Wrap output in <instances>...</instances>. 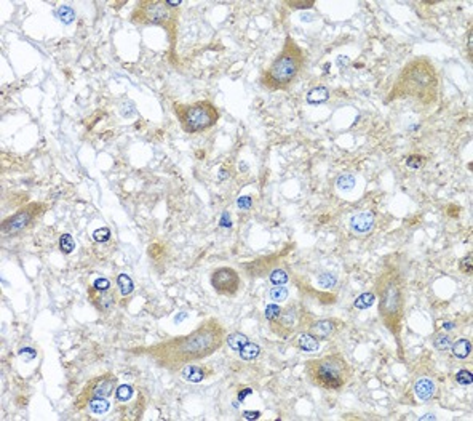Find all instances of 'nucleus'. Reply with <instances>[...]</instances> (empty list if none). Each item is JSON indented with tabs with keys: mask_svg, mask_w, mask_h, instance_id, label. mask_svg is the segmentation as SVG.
Instances as JSON below:
<instances>
[{
	"mask_svg": "<svg viewBox=\"0 0 473 421\" xmlns=\"http://www.w3.org/2000/svg\"><path fill=\"white\" fill-rule=\"evenodd\" d=\"M225 327L216 317L202 320L190 333L168 338L150 346L131 349L133 356L147 357L159 369L171 373L181 372L189 364H195L216 354L225 343Z\"/></svg>",
	"mask_w": 473,
	"mask_h": 421,
	"instance_id": "obj_1",
	"label": "nucleus"
},
{
	"mask_svg": "<svg viewBox=\"0 0 473 421\" xmlns=\"http://www.w3.org/2000/svg\"><path fill=\"white\" fill-rule=\"evenodd\" d=\"M397 255L388 256L382 266L380 272L374 282V297L377 300V312L382 325L397 343L398 356L403 359V325H405V312H406V298H408V280L400 261L395 259Z\"/></svg>",
	"mask_w": 473,
	"mask_h": 421,
	"instance_id": "obj_2",
	"label": "nucleus"
},
{
	"mask_svg": "<svg viewBox=\"0 0 473 421\" xmlns=\"http://www.w3.org/2000/svg\"><path fill=\"white\" fill-rule=\"evenodd\" d=\"M441 80L438 69L425 56H417L408 61L390 88L385 103L406 100L422 107H432L440 96Z\"/></svg>",
	"mask_w": 473,
	"mask_h": 421,
	"instance_id": "obj_3",
	"label": "nucleus"
},
{
	"mask_svg": "<svg viewBox=\"0 0 473 421\" xmlns=\"http://www.w3.org/2000/svg\"><path fill=\"white\" fill-rule=\"evenodd\" d=\"M305 67V55L299 43L286 35L283 47L261 74L259 82L270 92H285L294 85Z\"/></svg>",
	"mask_w": 473,
	"mask_h": 421,
	"instance_id": "obj_4",
	"label": "nucleus"
},
{
	"mask_svg": "<svg viewBox=\"0 0 473 421\" xmlns=\"http://www.w3.org/2000/svg\"><path fill=\"white\" fill-rule=\"evenodd\" d=\"M304 372L312 386L328 392L342 391L353 376L352 365L339 353L308 359L304 365Z\"/></svg>",
	"mask_w": 473,
	"mask_h": 421,
	"instance_id": "obj_5",
	"label": "nucleus"
},
{
	"mask_svg": "<svg viewBox=\"0 0 473 421\" xmlns=\"http://www.w3.org/2000/svg\"><path fill=\"white\" fill-rule=\"evenodd\" d=\"M173 111L178 119L181 130L187 135L206 131L216 127L221 120V112L210 100H200L195 103H175Z\"/></svg>",
	"mask_w": 473,
	"mask_h": 421,
	"instance_id": "obj_6",
	"label": "nucleus"
},
{
	"mask_svg": "<svg viewBox=\"0 0 473 421\" xmlns=\"http://www.w3.org/2000/svg\"><path fill=\"white\" fill-rule=\"evenodd\" d=\"M131 23L134 24H147L160 26L170 34L171 42L176 40L178 31V12H173L165 0H144L134 7L131 12Z\"/></svg>",
	"mask_w": 473,
	"mask_h": 421,
	"instance_id": "obj_7",
	"label": "nucleus"
},
{
	"mask_svg": "<svg viewBox=\"0 0 473 421\" xmlns=\"http://www.w3.org/2000/svg\"><path fill=\"white\" fill-rule=\"evenodd\" d=\"M47 208H48V205L43 202L26 203L24 207L16 210L13 215H10V217L2 221V226H0L2 234L7 237H15L18 234H21L26 229L34 226V223L47 212Z\"/></svg>",
	"mask_w": 473,
	"mask_h": 421,
	"instance_id": "obj_8",
	"label": "nucleus"
},
{
	"mask_svg": "<svg viewBox=\"0 0 473 421\" xmlns=\"http://www.w3.org/2000/svg\"><path fill=\"white\" fill-rule=\"evenodd\" d=\"M117 389V376L114 373H103L101 376H96V378L90 380L85 388L82 389V392L78 394V397L75 399V408L82 410L87 408L88 404L93 399L98 397H111L112 394H115Z\"/></svg>",
	"mask_w": 473,
	"mask_h": 421,
	"instance_id": "obj_9",
	"label": "nucleus"
},
{
	"mask_svg": "<svg viewBox=\"0 0 473 421\" xmlns=\"http://www.w3.org/2000/svg\"><path fill=\"white\" fill-rule=\"evenodd\" d=\"M210 284L211 289L221 295V297H235L239 295L242 289V277L240 272L233 269L230 266H221L216 267L210 275Z\"/></svg>",
	"mask_w": 473,
	"mask_h": 421,
	"instance_id": "obj_10",
	"label": "nucleus"
},
{
	"mask_svg": "<svg viewBox=\"0 0 473 421\" xmlns=\"http://www.w3.org/2000/svg\"><path fill=\"white\" fill-rule=\"evenodd\" d=\"M345 327V322L336 319V317H326V319H318L313 320L310 325L307 327V333H310L318 341H326L336 336L339 331Z\"/></svg>",
	"mask_w": 473,
	"mask_h": 421,
	"instance_id": "obj_11",
	"label": "nucleus"
},
{
	"mask_svg": "<svg viewBox=\"0 0 473 421\" xmlns=\"http://www.w3.org/2000/svg\"><path fill=\"white\" fill-rule=\"evenodd\" d=\"M88 300L98 312L107 314V312H111L117 304V292H115V289L96 290L90 285L88 287Z\"/></svg>",
	"mask_w": 473,
	"mask_h": 421,
	"instance_id": "obj_12",
	"label": "nucleus"
},
{
	"mask_svg": "<svg viewBox=\"0 0 473 421\" xmlns=\"http://www.w3.org/2000/svg\"><path fill=\"white\" fill-rule=\"evenodd\" d=\"M376 225V213L366 210V212H360L357 215H353L350 220V231L357 236H365L369 234Z\"/></svg>",
	"mask_w": 473,
	"mask_h": 421,
	"instance_id": "obj_13",
	"label": "nucleus"
},
{
	"mask_svg": "<svg viewBox=\"0 0 473 421\" xmlns=\"http://www.w3.org/2000/svg\"><path fill=\"white\" fill-rule=\"evenodd\" d=\"M181 378L184 381H189V383H202L203 380H206L208 376L213 375V369L206 365H194V364H189L186 367L181 369Z\"/></svg>",
	"mask_w": 473,
	"mask_h": 421,
	"instance_id": "obj_14",
	"label": "nucleus"
},
{
	"mask_svg": "<svg viewBox=\"0 0 473 421\" xmlns=\"http://www.w3.org/2000/svg\"><path fill=\"white\" fill-rule=\"evenodd\" d=\"M414 396L422 402H430L436 396V384L432 378L422 376L414 383Z\"/></svg>",
	"mask_w": 473,
	"mask_h": 421,
	"instance_id": "obj_15",
	"label": "nucleus"
},
{
	"mask_svg": "<svg viewBox=\"0 0 473 421\" xmlns=\"http://www.w3.org/2000/svg\"><path fill=\"white\" fill-rule=\"evenodd\" d=\"M451 354L457 359H467V357L471 356V341L468 338H459L456 341H452L451 344Z\"/></svg>",
	"mask_w": 473,
	"mask_h": 421,
	"instance_id": "obj_16",
	"label": "nucleus"
},
{
	"mask_svg": "<svg viewBox=\"0 0 473 421\" xmlns=\"http://www.w3.org/2000/svg\"><path fill=\"white\" fill-rule=\"evenodd\" d=\"M296 346L297 349H301L302 353H315L318 351V347H320V341L315 339L310 333L302 331V333L296 338Z\"/></svg>",
	"mask_w": 473,
	"mask_h": 421,
	"instance_id": "obj_17",
	"label": "nucleus"
},
{
	"mask_svg": "<svg viewBox=\"0 0 473 421\" xmlns=\"http://www.w3.org/2000/svg\"><path fill=\"white\" fill-rule=\"evenodd\" d=\"M305 100H307L308 104H313V106L325 104L326 101L330 100V90L326 87H323V85L313 87L312 90H308Z\"/></svg>",
	"mask_w": 473,
	"mask_h": 421,
	"instance_id": "obj_18",
	"label": "nucleus"
},
{
	"mask_svg": "<svg viewBox=\"0 0 473 421\" xmlns=\"http://www.w3.org/2000/svg\"><path fill=\"white\" fill-rule=\"evenodd\" d=\"M115 282H117L118 293H120L122 297H128V295L134 292V282L128 274H118Z\"/></svg>",
	"mask_w": 473,
	"mask_h": 421,
	"instance_id": "obj_19",
	"label": "nucleus"
},
{
	"mask_svg": "<svg viewBox=\"0 0 473 421\" xmlns=\"http://www.w3.org/2000/svg\"><path fill=\"white\" fill-rule=\"evenodd\" d=\"M248 341H250V338L243 333H239V331H233V333H229L225 336V344L229 346L232 351H236V353H239Z\"/></svg>",
	"mask_w": 473,
	"mask_h": 421,
	"instance_id": "obj_20",
	"label": "nucleus"
},
{
	"mask_svg": "<svg viewBox=\"0 0 473 421\" xmlns=\"http://www.w3.org/2000/svg\"><path fill=\"white\" fill-rule=\"evenodd\" d=\"M259 354H261V346L256 344V343H253V341H248V343L245 344V346L240 349V351H239L240 359L247 361V362L258 359Z\"/></svg>",
	"mask_w": 473,
	"mask_h": 421,
	"instance_id": "obj_21",
	"label": "nucleus"
},
{
	"mask_svg": "<svg viewBox=\"0 0 473 421\" xmlns=\"http://www.w3.org/2000/svg\"><path fill=\"white\" fill-rule=\"evenodd\" d=\"M87 408H90V411L95 415H104L106 411H109V408H111V402H109L107 397H98L90 402Z\"/></svg>",
	"mask_w": 473,
	"mask_h": 421,
	"instance_id": "obj_22",
	"label": "nucleus"
},
{
	"mask_svg": "<svg viewBox=\"0 0 473 421\" xmlns=\"http://www.w3.org/2000/svg\"><path fill=\"white\" fill-rule=\"evenodd\" d=\"M374 301H376V297H374V293H372V292L361 293L360 297L355 298L353 308H355V309H360V311H365V309L371 308L372 304H374Z\"/></svg>",
	"mask_w": 473,
	"mask_h": 421,
	"instance_id": "obj_23",
	"label": "nucleus"
},
{
	"mask_svg": "<svg viewBox=\"0 0 473 421\" xmlns=\"http://www.w3.org/2000/svg\"><path fill=\"white\" fill-rule=\"evenodd\" d=\"M452 341H454V339L448 333H444V331L436 333L433 336V339H432L433 347L436 349V351H448V349L451 347V344H452Z\"/></svg>",
	"mask_w": 473,
	"mask_h": 421,
	"instance_id": "obj_24",
	"label": "nucleus"
},
{
	"mask_svg": "<svg viewBox=\"0 0 473 421\" xmlns=\"http://www.w3.org/2000/svg\"><path fill=\"white\" fill-rule=\"evenodd\" d=\"M289 297V292L285 285H274L269 292V298L272 303H283Z\"/></svg>",
	"mask_w": 473,
	"mask_h": 421,
	"instance_id": "obj_25",
	"label": "nucleus"
},
{
	"mask_svg": "<svg viewBox=\"0 0 473 421\" xmlns=\"http://www.w3.org/2000/svg\"><path fill=\"white\" fill-rule=\"evenodd\" d=\"M133 396H134V388L130 386V384H120V386H117L115 389V399L117 402H122V404L130 402Z\"/></svg>",
	"mask_w": 473,
	"mask_h": 421,
	"instance_id": "obj_26",
	"label": "nucleus"
},
{
	"mask_svg": "<svg viewBox=\"0 0 473 421\" xmlns=\"http://www.w3.org/2000/svg\"><path fill=\"white\" fill-rule=\"evenodd\" d=\"M54 15H56L58 20H59L61 23H64V24H70L72 21L75 20V12L72 10L70 7H67V5L58 7L56 10H54Z\"/></svg>",
	"mask_w": 473,
	"mask_h": 421,
	"instance_id": "obj_27",
	"label": "nucleus"
},
{
	"mask_svg": "<svg viewBox=\"0 0 473 421\" xmlns=\"http://www.w3.org/2000/svg\"><path fill=\"white\" fill-rule=\"evenodd\" d=\"M59 250H61V253H64V255H70L75 250V240L70 234H67V232L66 234H61L59 237Z\"/></svg>",
	"mask_w": 473,
	"mask_h": 421,
	"instance_id": "obj_28",
	"label": "nucleus"
},
{
	"mask_svg": "<svg viewBox=\"0 0 473 421\" xmlns=\"http://www.w3.org/2000/svg\"><path fill=\"white\" fill-rule=\"evenodd\" d=\"M269 280L272 285H285L289 280V275L285 269L281 267H277V269H272L269 274Z\"/></svg>",
	"mask_w": 473,
	"mask_h": 421,
	"instance_id": "obj_29",
	"label": "nucleus"
},
{
	"mask_svg": "<svg viewBox=\"0 0 473 421\" xmlns=\"http://www.w3.org/2000/svg\"><path fill=\"white\" fill-rule=\"evenodd\" d=\"M281 316V308L278 306V303H269L266 306V311H264V317L267 319L269 324H274L275 320H278Z\"/></svg>",
	"mask_w": 473,
	"mask_h": 421,
	"instance_id": "obj_30",
	"label": "nucleus"
},
{
	"mask_svg": "<svg viewBox=\"0 0 473 421\" xmlns=\"http://www.w3.org/2000/svg\"><path fill=\"white\" fill-rule=\"evenodd\" d=\"M454 381L460 386H471L473 384V373L471 370L467 369H460L456 375H454Z\"/></svg>",
	"mask_w": 473,
	"mask_h": 421,
	"instance_id": "obj_31",
	"label": "nucleus"
},
{
	"mask_svg": "<svg viewBox=\"0 0 473 421\" xmlns=\"http://www.w3.org/2000/svg\"><path fill=\"white\" fill-rule=\"evenodd\" d=\"M336 184H338V187H339V189H342V191H350V189H353V186H355V178L350 173H344V175H341L338 178Z\"/></svg>",
	"mask_w": 473,
	"mask_h": 421,
	"instance_id": "obj_32",
	"label": "nucleus"
},
{
	"mask_svg": "<svg viewBox=\"0 0 473 421\" xmlns=\"http://www.w3.org/2000/svg\"><path fill=\"white\" fill-rule=\"evenodd\" d=\"M425 162H427L425 156H421V154H413L406 157V167L411 170H419Z\"/></svg>",
	"mask_w": 473,
	"mask_h": 421,
	"instance_id": "obj_33",
	"label": "nucleus"
},
{
	"mask_svg": "<svg viewBox=\"0 0 473 421\" xmlns=\"http://www.w3.org/2000/svg\"><path fill=\"white\" fill-rule=\"evenodd\" d=\"M336 284H338V279H336V275L331 272H323L318 275V285H320L322 289H331Z\"/></svg>",
	"mask_w": 473,
	"mask_h": 421,
	"instance_id": "obj_34",
	"label": "nucleus"
},
{
	"mask_svg": "<svg viewBox=\"0 0 473 421\" xmlns=\"http://www.w3.org/2000/svg\"><path fill=\"white\" fill-rule=\"evenodd\" d=\"M92 236H93V240L98 242V244H104V242H107L109 239H111L112 232H111V229H109L107 226H103V228L93 231Z\"/></svg>",
	"mask_w": 473,
	"mask_h": 421,
	"instance_id": "obj_35",
	"label": "nucleus"
},
{
	"mask_svg": "<svg viewBox=\"0 0 473 421\" xmlns=\"http://www.w3.org/2000/svg\"><path fill=\"white\" fill-rule=\"evenodd\" d=\"M18 356H20L24 362H31V361L35 359V357H37V351H35L34 347L24 346V347H20V351H18Z\"/></svg>",
	"mask_w": 473,
	"mask_h": 421,
	"instance_id": "obj_36",
	"label": "nucleus"
},
{
	"mask_svg": "<svg viewBox=\"0 0 473 421\" xmlns=\"http://www.w3.org/2000/svg\"><path fill=\"white\" fill-rule=\"evenodd\" d=\"M92 287L96 290H109V289H112V284L109 279H106V277H98V279L92 284Z\"/></svg>",
	"mask_w": 473,
	"mask_h": 421,
	"instance_id": "obj_37",
	"label": "nucleus"
},
{
	"mask_svg": "<svg viewBox=\"0 0 473 421\" xmlns=\"http://www.w3.org/2000/svg\"><path fill=\"white\" fill-rule=\"evenodd\" d=\"M460 271L467 275L471 274V253H468L465 258L460 259Z\"/></svg>",
	"mask_w": 473,
	"mask_h": 421,
	"instance_id": "obj_38",
	"label": "nucleus"
},
{
	"mask_svg": "<svg viewBox=\"0 0 473 421\" xmlns=\"http://www.w3.org/2000/svg\"><path fill=\"white\" fill-rule=\"evenodd\" d=\"M251 203H253L251 197H248V195H242L240 199L236 200V207H239V208H242V210H250Z\"/></svg>",
	"mask_w": 473,
	"mask_h": 421,
	"instance_id": "obj_39",
	"label": "nucleus"
},
{
	"mask_svg": "<svg viewBox=\"0 0 473 421\" xmlns=\"http://www.w3.org/2000/svg\"><path fill=\"white\" fill-rule=\"evenodd\" d=\"M165 4H167L170 8H175V10H178V7L183 5V0H165Z\"/></svg>",
	"mask_w": 473,
	"mask_h": 421,
	"instance_id": "obj_40",
	"label": "nucleus"
},
{
	"mask_svg": "<svg viewBox=\"0 0 473 421\" xmlns=\"http://www.w3.org/2000/svg\"><path fill=\"white\" fill-rule=\"evenodd\" d=\"M259 415H261L259 411H245L243 418H247V419H250V418H251V419H256V418H259Z\"/></svg>",
	"mask_w": 473,
	"mask_h": 421,
	"instance_id": "obj_41",
	"label": "nucleus"
},
{
	"mask_svg": "<svg viewBox=\"0 0 473 421\" xmlns=\"http://www.w3.org/2000/svg\"><path fill=\"white\" fill-rule=\"evenodd\" d=\"M454 327H456V325H454L452 322H444L441 328H443V330H446V331H449V330H452Z\"/></svg>",
	"mask_w": 473,
	"mask_h": 421,
	"instance_id": "obj_42",
	"label": "nucleus"
}]
</instances>
